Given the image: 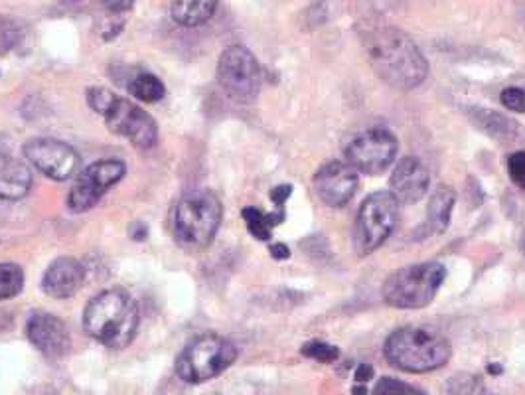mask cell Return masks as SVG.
<instances>
[{"instance_id":"cell-29","label":"cell","mask_w":525,"mask_h":395,"mask_svg":"<svg viewBox=\"0 0 525 395\" xmlns=\"http://www.w3.org/2000/svg\"><path fill=\"white\" fill-rule=\"evenodd\" d=\"M508 174L512 182L525 190V151L514 153L508 160Z\"/></svg>"},{"instance_id":"cell-19","label":"cell","mask_w":525,"mask_h":395,"mask_svg":"<svg viewBox=\"0 0 525 395\" xmlns=\"http://www.w3.org/2000/svg\"><path fill=\"white\" fill-rule=\"evenodd\" d=\"M218 0H174L172 2V18L188 28L200 26L208 22L216 12Z\"/></svg>"},{"instance_id":"cell-6","label":"cell","mask_w":525,"mask_h":395,"mask_svg":"<svg viewBox=\"0 0 525 395\" xmlns=\"http://www.w3.org/2000/svg\"><path fill=\"white\" fill-rule=\"evenodd\" d=\"M237 360V348L218 334L194 338L176 360V374L188 384H204L224 374Z\"/></svg>"},{"instance_id":"cell-12","label":"cell","mask_w":525,"mask_h":395,"mask_svg":"<svg viewBox=\"0 0 525 395\" xmlns=\"http://www.w3.org/2000/svg\"><path fill=\"white\" fill-rule=\"evenodd\" d=\"M24 157L42 174L54 180H68L79 168V155L74 149L56 139H30L24 145Z\"/></svg>"},{"instance_id":"cell-4","label":"cell","mask_w":525,"mask_h":395,"mask_svg":"<svg viewBox=\"0 0 525 395\" xmlns=\"http://www.w3.org/2000/svg\"><path fill=\"white\" fill-rule=\"evenodd\" d=\"M222 202L210 190H196L180 198L174 210V236L186 249L208 247L222 224Z\"/></svg>"},{"instance_id":"cell-7","label":"cell","mask_w":525,"mask_h":395,"mask_svg":"<svg viewBox=\"0 0 525 395\" xmlns=\"http://www.w3.org/2000/svg\"><path fill=\"white\" fill-rule=\"evenodd\" d=\"M399 202L391 192H375L368 196L358 212L354 226V245L358 255L366 257L379 249L397 226Z\"/></svg>"},{"instance_id":"cell-23","label":"cell","mask_w":525,"mask_h":395,"mask_svg":"<svg viewBox=\"0 0 525 395\" xmlns=\"http://www.w3.org/2000/svg\"><path fill=\"white\" fill-rule=\"evenodd\" d=\"M24 287V273L14 263H0V301L20 295Z\"/></svg>"},{"instance_id":"cell-33","label":"cell","mask_w":525,"mask_h":395,"mask_svg":"<svg viewBox=\"0 0 525 395\" xmlns=\"http://www.w3.org/2000/svg\"><path fill=\"white\" fill-rule=\"evenodd\" d=\"M133 2H135V0H103L105 6L115 8V10H127V8L133 6Z\"/></svg>"},{"instance_id":"cell-5","label":"cell","mask_w":525,"mask_h":395,"mask_svg":"<svg viewBox=\"0 0 525 395\" xmlns=\"http://www.w3.org/2000/svg\"><path fill=\"white\" fill-rule=\"evenodd\" d=\"M447 269L441 263H419L403 267L383 283V301L393 309L417 311L425 309L437 297Z\"/></svg>"},{"instance_id":"cell-3","label":"cell","mask_w":525,"mask_h":395,"mask_svg":"<svg viewBox=\"0 0 525 395\" xmlns=\"http://www.w3.org/2000/svg\"><path fill=\"white\" fill-rule=\"evenodd\" d=\"M387 362L403 372L425 374L443 368L450 360V342L437 330L423 326L397 328L385 340Z\"/></svg>"},{"instance_id":"cell-18","label":"cell","mask_w":525,"mask_h":395,"mask_svg":"<svg viewBox=\"0 0 525 395\" xmlns=\"http://www.w3.org/2000/svg\"><path fill=\"white\" fill-rule=\"evenodd\" d=\"M32 188V172L18 158L0 153V200H22Z\"/></svg>"},{"instance_id":"cell-13","label":"cell","mask_w":525,"mask_h":395,"mask_svg":"<svg viewBox=\"0 0 525 395\" xmlns=\"http://www.w3.org/2000/svg\"><path fill=\"white\" fill-rule=\"evenodd\" d=\"M360 186L358 172L344 162L332 160L314 174V190L330 208L346 206Z\"/></svg>"},{"instance_id":"cell-30","label":"cell","mask_w":525,"mask_h":395,"mask_svg":"<svg viewBox=\"0 0 525 395\" xmlns=\"http://www.w3.org/2000/svg\"><path fill=\"white\" fill-rule=\"evenodd\" d=\"M291 194H293V186H291V184H281V186H277V188L271 190V200H273L277 206H283V204L289 200Z\"/></svg>"},{"instance_id":"cell-17","label":"cell","mask_w":525,"mask_h":395,"mask_svg":"<svg viewBox=\"0 0 525 395\" xmlns=\"http://www.w3.org/2000/svg\"><path fill=\"white\" fill-rule=\"evenodd\" d=\"M454 202H456V194L454 190L449 186H441L431 202H429V208H427V218L425 222L417 228V234L415 239L423 241L427 237L439 236L443 234L450 224V214H452V208H454Z\"/></svg>"},{"instance_id":"cell-36","label":"cell","mask_w":525,"mask_h":395,"mask_svg":"<svg viewBox=\"0 0 525 395\" xmlns=\"http://www.w3.org/2000/svg\"><path fill=\"white\" fill-rule=\"evenodd\" d=\"M0 153H4V151H0Z\"/></svg>"},{"instance_id":"cell-35","label":"cell","mask_w":525,"mask_h":395,"mask_svg":"<svg viewBox=\"0 0 525 395\" xmlns=\"http://www.w3.org/2000/svg\"><path fill=\"white\" fill-rule=\"evenodd\" d=\"M488 372H490L492 376H500V374H502V366H498V364H490V366H488Z\"/></svg>"},{"instance_id":"cell-22","label":"cell","mask_w":525,"mask_h":395,"mask_svg":"<svg viewBox=\"0 0 525 395\" xmlns=\"http://www.w3.org/2000/svg\"><path fill=\"white\" fill-rule=\"evenodd\" d=\"M129 91L139 99V101H145V103H156L164 97L166 89H164V83L156 76L152 74H139L137 78L133 79L129 83Z\"/></svg>"},{"instance_id":"cell-10","label":"cell","mask_w":525,"mask_h":395,"mask_svg":"<svg viewBox=\"0 0 525 395\" xmlns=\"http://www.w3.org/2000/svg\"><path fill=\"white\" fill-rule=\"evenodd\" d=\"M127 174V166L121 160H99L91 166H87L75 180L68 206L72 212H87L91 210L101 196L115 186L123 176Z\"/></svg>"},{"instance_id":"cell-11","label":"cell","mask_w":525,"mask_h":395,"mask_svg":"<svg viewBox=\"0 0 525 395\" xmlns=\"http://www.w3.org/2000/svg\"><path fill=\"white\" fill-rule=\"evenodd\" d=\"M105 121L111 133L129 139L137 149L147 151L154 147L158 139V127L154 119L145 109L127 99L119 97L111 111L105 115Z\"/></svg>"},{"instance_id":"cell-16","label":"cell","mask_w":525,"mask_h":395,"mask_svg":"<svg viewBox=\"0 0 525 395\" xmlns=\"http://www.w3.org/2000/svg\"><path fill=\"white\" fill-rule=\"evenodd\" d=\"M85 271L79 261L72 257L56 259L44 273L42 289L52 299H70L83 285Z\"/></svg>"},{"instance_id":"cell-24","label":"cell","mask_w":525,"mask_h":395,"mask_svg":"<svg viewBox=\"0 0 525 395\" xmlns=\"http://www.w3.org/2000/svg\"><path fill=\"white\" fill-rule=\"evenodd\" d=\"M302 356L306 358H312L320 364H332L340 358V350L328 342H322V340H310L306 342L302 348H300Z\"/></svg>"},{"instance_id":"cell-32","label":"cell","mask_w":525,"mask_h":395,"mask_svg":"<svg viewBox=\"0 0 525 395\" xmlns=\"http://www.w3.org/2000/svg\"><path fill=\"white\" fill-rule=\"evenodd\" d=\"M271 255L277 261H285V259L291 257V249L285 243H275V245H271Z\"/></svg>"},{"instance_id":"cell-34","label":"cell","mask_w":525,"mask_h":395,"mask_svg":"<svg viewBox=\"0 0 525 395\" xmlns=\"http://www.w3.org/2000/svg\"><path fill=\"white\" fill-rule=\"evenodd\" d=\"M352 394L354 395H368V388L364 384H358L352 388Z\"/></svg>"},{"instance_id":"cell-2","label":"cell","mask_w":525,"mask_h":395,"mask_svg":"<svg viewBox=\"0 0 525 395\" xmlns=\"http://www.w3.org/2000/svg\"><path fill=\"white\" fill-rule=\"evenodd\" d=\"M139 322L141 315L135 299L119 289L101 291L87 303L83 313L85 332L115 350L127 348L135 340Z\"/></svg>"},{"instance_id":"cell-14","label":"cell","mask_w":525,"mask_h":395,"mask_svg":"<svg viewBox=\"0 0 525 395\" xmlns=\"http://www.w3.org/2000/svg\"><path fill=\"white\" fill-rule=\"evenodd\" d=\"M30 342L48 358H64L72 348V336L58 316L36 313L26 326Z\"/></svg>"},{"instance_id":"cell-20","label":"cell","mask_w":525,"mask_h":395,"mask_svg":"<svg viewBox=\"0 0 525 395\" xmlns=\"http://www.w3.org/2000/svg\"><path fill=\"white\" fill-rule=\"evenodd\" d=\"M243 220L247 222V230L249 234L261 241H269L271 239V230L279 224L285 222V212H275V214H265L257 208H245L243 212Z\"/></svg>"},{"instance_id":"cell-26","label":"cell","mask_w":525,"mask_h":395,"mask_svg":"<svg viewBox=\"0 0 525 395\" xmlns=\"http://www.w3.org/2000/svg\"><path fill=\"white\" fill-rule=\"evenodd\" d=\"M374 395H427L423 390L409 386L405 382H399L395 378H383L377 382Z\"/></svg>"},{"instance_id":"cell-28","label":"cell","mask_w":525,"mask_h":395,"mask_svg":"<svg viewBox=\"0 0 525 395\" xmlns=\"http://www.w3.org/2000/svg\"><path fill=\"white\" fill-rule=\"evenodd\" d=\"M502 103L516 113H525V87H508L500 95Z\"/></svg>"},{"instance_id":"cell-21","label":"cell","mask_w":525,"mask_h":395,"mask_svg":"<svg viewBox=\"0 0 525 395\" xmlns=\"http://www.w3.org/2000/svg\"><path fill=\"white\" fill-rule=\"evenodd\" d=\"M476 125L486 131L490 137H506V139H512L518 125L510 119H506L504 115L500 113H494V111H476Z\"/></svg>"},{"instance_id":"cell-1","label":"cell","mask_w":525,"mask_h":395,"mask_svg":"<svg viewBox=\"0 0 525 395\" xmlns=\"http://www.w3.org/2000/svg\"><path fill=\"white\" fill-rule=\"evenodd\" d=\"M360 40L375 74L393 89L409 91L427 78V60L403 30L372 24L360 32Z\"/></svg>"},{"instance_id":"cell-9","label":"cell","mask_w":525,"mask_h":395,"mask_svg":"<svg viewBox=\"0 0 525 395\" xmlns=\"http://www.w3.org/2000/svg\"><path fill=\"white\" fill-rule=\"evenodd\" d=\"M397 151L399 143L391 131L370 129L348 143L346 160L354 170L375 176L393 164Z\"/></svg>"},{"instance_id":"cell-31","label":"cell","mask_w":525,"mask_h":395,"mask_svg":"<svg viewBox=\"0 0 525 395\" xmlns=\"http://www.w3.org/2000/svg\"><path fill=\"white\" fill-rule=\"evenodd\" d=\"M372 378H374V368H372V366H368V364L358 366V370H356V382H358V384H366V382H370Z\"/></svg>"},{"instance_id":"cell-27","label":"cell","mask_w":525,"mask_h":395,"mask_svg":"<svg viewBox=\"0 0 525 395\" xmlns=\"http://www.w3.org/2000/svg\"><path fill=\"white\" fill-rule=\"evenodd\" d=\"M20 40V28L10 18L0 16V56L10 52Z\"/></svg>"},{"instance_id":"cell-15","label":"cell","mask_w":525,"mask_h":395,"mask_svg":"<svg viewBox=\"0 0 525 395\" xmlns=\"http://www.w3.org/2000/svg\"><path fill=\"white\" fill-rule=\"evenodd\" d=\"M431 186V174L427 166L415 157H405L395 166L389 192L399 204H417L421 198L427 196Z\"/></svg>"},{"instance_id":"cell-25","label":"cell","mask_w":525,"mask_h":395,"mask_svg":"<svg viewBox=\"0 0 525 395\" xmlns=\"http://www.w3.org/2000/svg\"><path fill=\"white\" fill-rule=\"evenodd\" d=\"M117 95L105 87H89L87 89V103L93 111H97L99 115H107L111 111V107L117 103Z\"/></svg>"},{"instance_id":"cell-8","label":"cell","mask_w":525,"mask_h":395,"mask_svg":"<svg viewBox=\"0 0 525 395\" xmlns=\"http://www.w3.org/2000/svg\"><path fill=\"white\" fill-rule=\"evenodd\" d=\"M218 81L229 99L249 105L261 91V66L243 46H229L218 62Z\"/></svg>"}]
</instances>
